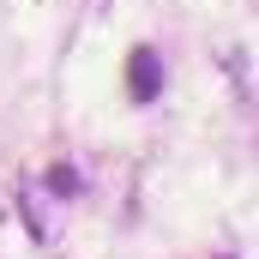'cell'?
<instances>
[{
  "label": "cell",
  "mask_w": 259,
  "mask_h": 259,
  "mask_svg": "<svg viewBox=\"0 0 259 259\" xmlns=\"http://www.w3.org/2000/svg\"><path fill=\"white\" fill-rule=\"evenodd\" d=\"M127 91L139 97V103H151V97L163 91V66H157V55H151V49H139V55H133V66H127Z\"/></svg>",
  "instance_id": "1"
}]
</instances>
